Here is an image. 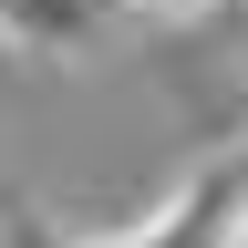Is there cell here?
<instances>
[{
  "label": "cell",
  "mask_w": 248,
  "mask_h": 248,
  "mask_svg": "<svg viewBox=\"0 0 248 248\" xmlns=\"http://www.w3.org/2000/svg\"><path fill=\"white\" fill-rule=\"evenodd\" d=\"M238 207H248V155L217 145L197 176H176L166 197H155L135 228H114V238H73V228H52V217H31V207H0V238L11 248H228Z\"/></svg>",
  "instance_id": "6da1fadb"
},
{
  "label": "cell",
  "mask_w": 248,
  "mask_h": 248,
  "mask_svg": "<svg viewBox=\"0 0 248 248\" xmlns=\"http://www.w3.org/2000/svg\"><path fill=\"white\" fill-rule=\"evenodd\" d=\"M104 31H114L104 0H0V42H11V52H42V62H83Z\"/></svg>",
  "instance_id": "7a4b0ae2"
},
{
  "label": "cell",
  "mask_w": 248,
  "mask_h": 248,
  "mask_svg": "<svg viewBox=\"0 0 248 248\" xmlns=\"http://www.w3.org/2000/svg\"><path fill=\"white\" fill-rule=\"evenodd\" d=\"M114 21H207L217 0H104Z\"/></svg>",
  "instance_id": "3957f363"
},
{
  "label": "cell",
  "mask_w": 248,
  "mask_h": 248,
  "mask_svg": "<svg viewBox=\"0 0 248 248\" xmlns=\"http://www.w3.org/2000/svg\"><path fill=\"white\" fill-rule=\"evenodd\" d=\"M228 248H248V207H238V238H228Z\"/></svg>",
  "instance_id": "277c9868"
}]
</instances>
